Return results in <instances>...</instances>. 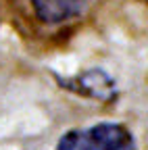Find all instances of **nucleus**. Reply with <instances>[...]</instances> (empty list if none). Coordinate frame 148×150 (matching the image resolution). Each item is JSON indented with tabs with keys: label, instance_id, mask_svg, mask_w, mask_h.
Returning a JSON list of instances; mask_svg holds the SVG:
<instances>
[{
	"label": "nucleus",
	"instance_id": "2",
	"mask_svg": "<svg viewBox=\"0 0 148 150\" xmlns=\"http://www.w3.org/2000/svg\"><path fill=\"white\" fill-rule=\"evenodd\" d=\"M88 0H31V6L44 23H65L84 11Z\"/></svg>",
	"mask_w": 148,
	"mask_h": 150
},
{
	"label": "nucleus",
	"instance_id": "1",
	"mask_svg": "<svg viewBox=\"0 0 148 150\" xmlns=\"http://www.w3.org/2000/svg\"><path fill=\"white\" fill-rule=\"evenodd\" d=\"M136 140L125 125L102 121L61 136L57 150H134Z\"/></svg>",
	"mask_w": 148,
	"mask_h": 150
}]
</instances>
